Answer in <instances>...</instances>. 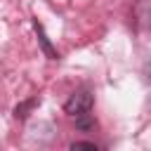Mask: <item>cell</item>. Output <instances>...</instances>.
<instances>
[{"mask_svg": "<svg viewBox=\"0 0 151 151\" xmlns=\"http://www.w3.org/2000/svg\"><path fill=\"white\" fill-rule=\"evenodd\" d=\"M76 127H78L80 132H90V130H94V127H97V120H94L92 111H87V113H80V116H76Z\"/></svg>", "mask_w": 151, "mask_h": 151, "instance_id": "4", "label": "cell"}, {"mask_svg": "<svg viewBox=\"0 0 151 151\" xmlns=\"http://www.w3.org/2000/svg\"><path fill=\"white\" fill-rule=\"evenodd\" d=\"M33 31H35V35H38V42H40V50L45 52V57L47 59H59V52L52 47V42H50V38H47V33H45V28H42V24L38 21V19H33Z\"/></svg>", "mask_w": 151, "mask_h": 151, "instance_id": "2", "label": "cell"}, {"mask_svg": "<svg viewBox=\"0 0 151 151\" xmlns=\"http://www.w3.org/2000/svg\"><path fill=\"white\" fill-rule=\"evenodd\" d=\"M92 106H94V94L87 90V87H83V90H76L66 101H64V111L68 113V116H80V113H87V111H92Z\"/></svg>", "mask_w": 151, "mask_h": 151, "instance_id": "1", "label": "cell"}, {"mask_svg": "<svg viewBox=\"0 0 151 151\" xmlns=\"http://www.w3.org/2000/svg\"><path fill=\"white\" fill-rule=\"evenodd\" d=\"M71 149H73V151H76V149H90V151H97L99 146H97L94 142H73Z\"/></svg>", "mask_w": 151, "mask_h": 151, "instance_id": "5", "label": "cell"}, {"mask_svg": "<svg viewBox=\"0 0 151 151\" xmlns=\"http://www.w3.org/2000/svg\"><path fill=\"white\" fill-rule=\"evenodd\" d=\"M38 104H40V97H31V99H26V101L17 104V106H14V118H17V120H26V118H28V113H31Z\"/></svg>", "mask_w": 151, "mask_h": 151, "instance_id": "3", "label": "cell"}]
</instances>
